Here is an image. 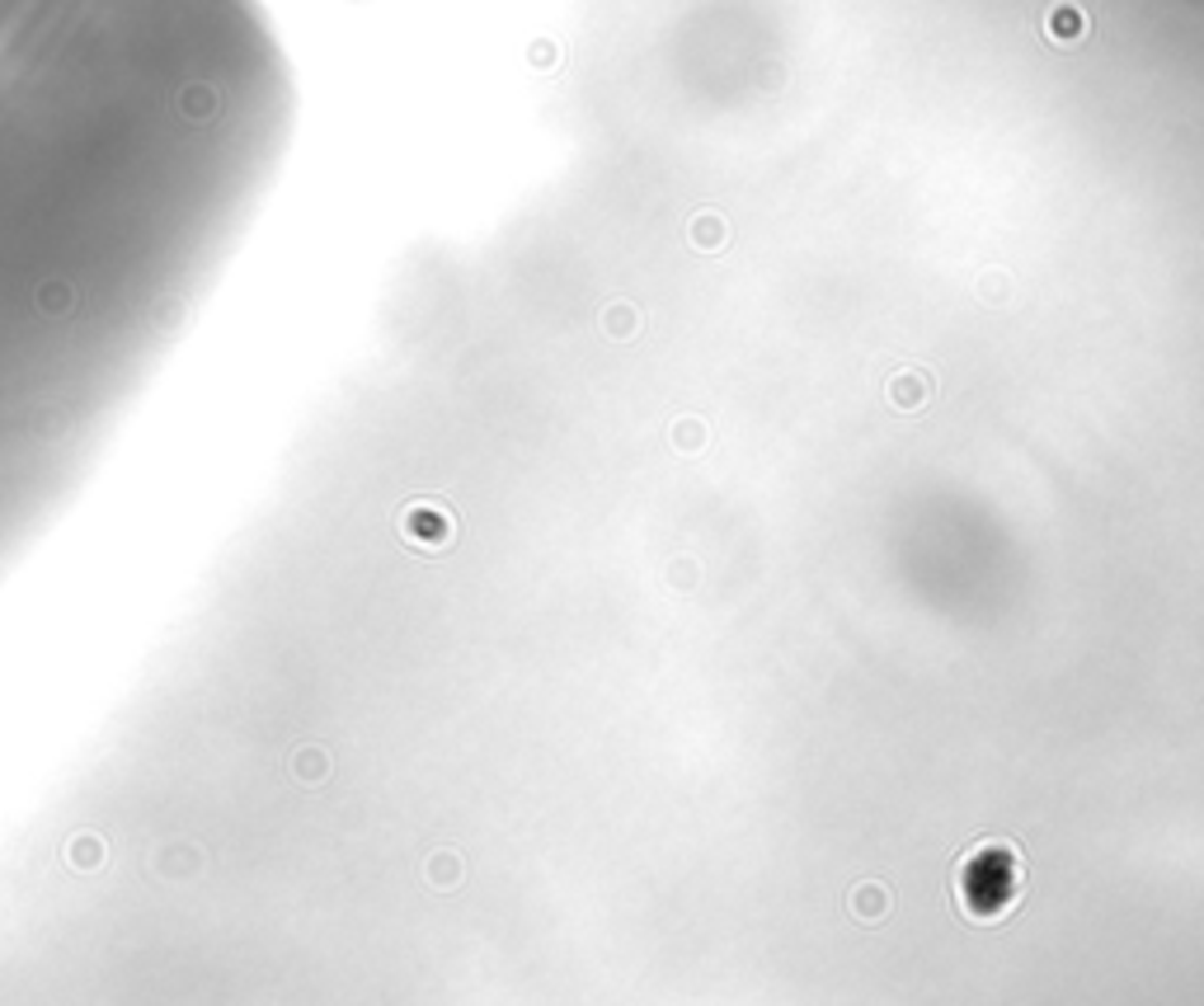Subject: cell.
Segmentation results:
<instances>
[{
	"instance_id": "6da1fadb",
	"label": "cell",
	"mask_w": 1204,
	"mask_h": 1006,
	"mask_svg": "<svg viewBox=\"0 0 1204 1006\" xmlns=\"http://www.w3.org/2000/svg\"><path fill=\"white\" fill-rule=\"evenodd\" d=\"M292 137L259 0H0V578L217 296Z\"/></svg>"
},
{
	"instance_id": "7a4b0ae2",
	"label": "cell",
	"mask_w": 1204,
	"mask_h": 1006,
	"mask_svg": "<svg viewBox=\"0 0 1204 1006\" xmlns=\"http://www.w3.org/2000/svg\"><path fill=\"white\" fill-rule=\"evenodd\" d=\"M1022 880H1026L1022 852L1012 842L988 838L955 866V899L965 903L969 917L993 922V917H1007L1012 903L1022 899Z\"/></svg>"
}]
</instances>
